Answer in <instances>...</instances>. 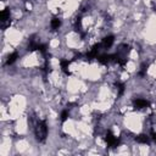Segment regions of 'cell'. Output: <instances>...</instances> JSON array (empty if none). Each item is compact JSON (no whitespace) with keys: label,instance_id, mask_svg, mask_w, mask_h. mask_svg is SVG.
Here are the masks:
<instances>
[{"label":"cell","instance_id":"1","mask_svg":"<svg viewBox=\"0 0 156 156\" xmlns=\"http://www.w3.org/2000/svg\"><path fill=\"white\" fill-rule=\"evenodd\" d=\"M34 134H35L37 139H38L40 143L45 141V139H46V136H48V123H46V121H39V122L35 124Z\"/></svg>","mask_w":156,"mask_h":156},{"label":"cell","instance_id":"2","mask_svg":"<svg viewBox=\"0 0 156 156\" xmlns=\"http://www.w3.org/2000/svg\"><path fill=\"white\" fill-rule=\"evenodd\" d=\"M105 140H106V143H107V145H108L110 147H117V146L119 145V139L116 138L110 130L106 132V134H105Z\"/></svg>","mask_w":156,"mask_h":156},{"label":"cell","instance_id":"3","mask_svg":"<svg viewBox=\"0 0 156 156\" xmlns=\"http://www.w3.org/2000/svg\"><path fill=\"white\" fill-rule=\"evenodd\" d=\"M149 106V101L145 100V99H136L134 101V107L138 108V110H141V108H146Z\"/></svg>","mask_w":156,"mask_h":156},{"label":"cell","instance_id":"4","mask_svg":"<svg viewBox=\"0 0 156 156\" xmlns=\"http://www.w3.org/2000/svg\"><path fill=\"white\" fill-rule=\"evenodd\" d=\"M113 41H115V37L113 35H107V37H105L102 39V45H104L105 49H108V48L112 46Z\"/></svg>","mask_w":156,"mask_h":156},{"label":"cell","instance_id":"5","mask_svg":"<svg viewBox=\"0 0 156 156\" xmlns=\"http://www.w3.org/2000/svg\"><path fill=\"white\" fill-rule=\"evenodd\" d=\"M18 58V52L17 51H15V52H11L9 56H7V58H6V65L7 66H10V65H12L16 60Z\"/></svg>","mask_w":156,"mask_h":156},{"label":"cell","instance_id":"6","mask_svg":"<svg viewBox=\"0 0 156 156\" xmlns=\"http://www.w3.org/2000/svg\"><path fill=\"white\" fill-rule=\"evenodd\" d=\"M9 20H10V10H9V9H5V10H2L1 13H0V21H1L2 23H5V22H7Z\"/></svg>","mask_w":156,"mask_h":156},{"label":"cell","instance_id":"7","mask_svg":"<svg viewBox=\"0 0 156 156\" xmlns=\"http://www.w3.org/2000/svg\"><path fill=\"white\" fill-rule=\"evenodd\" d=\"M135 140H136L138 143H140V144H149V143H150V138H149L146 134H140V135H138V136L135 138Z\"/></svg>","mask_w":156,"mask_h":156},{"label":"cell","instance_id":"8","mask_svg":"<svg viewBox=\"0 0 156 156\" xmlns=\"http://www.w3.org/2000/svg\"><path fill=\"white\" fill-rule=\"evenodd\" d=\"M60 66H61V69H62L66 74H69V71H68L69 61H68V60H61V61H60Z\"/></svg>","mask_w":156,"mask_h":156},{"label":"cell","instance_id":"9","mask_svg":"<svg viewBox=\"0 0 156 156\" xmlns=\"http://www.w3.org/2000/svg\"><path fill=\"white\" fill-rule=\"evenodd\" d=\"M50 26H51V28H52V29H58V28H60V26H61V20H60V18H57V17L52 18V20H51V22H50Z\"/></svg>","mask_w":156,"mask_h":156},{"label":"cell","instance_id":"10","mask_svg":"<svg viewBox=\"0 0 156 156\" xmlns=\"http://www.w3.org/2000/svg\"><path fill=\"white\" fill-rule=\"evenodd\" d=\"M68 117H69V112H68L67 110H63V111L61 112V115H60V119H61V122L67 121V119H68Z\"/></svg>","mask_w":156,"mask_h":156},{"label":"cell","instance_id":"11","mask_svg":"<svg viewBox=\"0 0 156 156\" xmlns=\"http://www.w3.org/2000/svg\"><path fill=\"white\" fill-rule=\"evenodd\" d=\"M150 135H151L150 138H151V139H152V140H154V141L156 143V132H154V130H151V134H150Z\"/></svg>","mask_w":156,"mask_h":156}]
</instances>
